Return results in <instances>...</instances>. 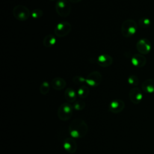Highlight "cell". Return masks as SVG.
I'll use <instances>...</instances> for the list:
<instances>
[{"instance_id":"9","label":"cell","mask_w":154,"mask_h":154,"mask_svg":"<svg viewBox=\"0 0 154 154\" xmlns=\"http://www.w3.org/2000/svg\"><path fill=\"white\" fill-rule=\"evenodd\" d=\"M129 97L133 103H140L143 99V94L141 90L137 87L132 88L129 93Z\"/></svg>"},{"instance_id":"22","label":"cell","mask_w":154,"mask_h":154,"mask_svg":"<svg viewBox=\"0 0 154 154\" xmlns=\"http://www.w3.org/2000/svg\"><path fill=\"white\" fill-rule=\"evenodd\" d=\"M72 81L75 84L81 85H84L83 84L84 82H86V79L79 75H76L74 76L72 79Z\"/></svg>"},{"instance_id":"14","label":"cell","mask_w":154,"mask_h":154,"mask_svg":"<svg viewBox=\"0 0 154 154\" xmlns=\"http://www.w3.org/2000/svg\"><path fill=\"white\" fill-rule=\"evenodd\" d=\"M142 90L146 93H154V79H147L143 81L141 85Z\"/></svg>"},{"instance_id":"6","label":"cell","mask_w":154,"mask_h":154,"mask_svg":"<svg viewBox=\"0 0 154 154\" xmlns=\"http://www.w3.org/2000/svg\"><path fill=\"white\" fill-rule=\"evenodd\" d=\"M72 29L71 25L67 21H63L58 23L55 29L54 33L56 36L59 37H65L69 34Z\"/></svg>"},{"instance_id":"10","label":"cell","mask_w":154,"mask_h":154,"mask_svg":"<svg viewBox=\"0 0 154 154\" xmlns=\"http://www.w3.org/2000/svg\"><path fill=\"white\" fill-rule=\"evenodd\" d=\"M125 106V102L121 99H114L109 105V110L113 113L122 112Z\"/></svg>"},{"instance_id":"11","label":"cell","mask_w":154,"mask_h":154,"mask_svg":"<svg viewBox=\"0 0 154 154\" xmlns=\"http://www.w3.org/2000/svg\"><path fill=\"white\" fill-rule=\"evenodd\" d=\"M64 149L70 153H74L77 149V144L72 138H67L63 142Z\"/></svg>"},{"instance_id":"3","label":"cell","mask_w":154,"mask_h":154,"mask_svg":"<svg viewBox=\"0 0 154 154\" xmlns=\"http://www.w3.org/2000/svg\"><path fill=\"white\" fill-rule=\"evenodd\" d=\"M31 13L29 10L23 5H16L13 9V16L20 21L26 20L29 17Z\"/></svg>"},{"instance_id":"19","label":"cell","mask_w":154,"mask_h":154,"mask_svg":"<svg viewBox=\"0 0 154 154\" xmlns=\"http://www.w3.org/2000/svg\"><path fill=\"white\" fill-rule=\"evenodd\" d=\"M151 20L149 18L146 17H141L138 20V25L141 28H148L151 25Z\"/></svg>"},{"instance_id":"1","label":"cell","mask_w":154,"mask_h":154,"mask_svg":"<svg viewBox=\"0 0 154 154\" xmlns=\"http://www.w3.org/2000/svg\"><path fill=\"white\" fill-rule=\"evenodd\" d=\"M70 135L73 138H82L88 131V126L84 120L81 119H74L69 127Z\"/></svg>"},{"instance_id":"4","label":"cell","mask_w":154,"mask_h":154,"mask_svg":"<svg viewBox=\"0 0 154 154\" xmlns=\"http://www.w3.org/2000/svg\"><path fill=\"white\" fill-rule=\"evenodd\" d=\"M73 106H72L70 103H63L58 109V117L63 121H66L70 119L73 114Z\"/></svg>"},{"instance_id":"18","label":"cell","mask_w":154,"mask_h":154,"mask_svg":"<svg viewBox=\"0 0 154 154\" xmlns=\"http://www.w3.org/2000/svg\"><path fill=\"white\" fill-rule=\"evenodd\" d=\"M78 96L81 98H85L88 96L90 90L87 86L85 85H81L76 91Z\"/></svg>"},{"instance_id":"13","label":"cell","mask_w":154,"mask_h":154,"mask_svg":"<svg viewBox=\"0 0 154 154\" xmlns=\"http://www.w3.org/2000/svg\"><path fill=\"white\" fill-rule=\"evenodd\" d=\"M147 60L146 57L141 54H136L134 55L131 59L132 64L137 67H142L146 64Z\"/></svg>"},{"instance_id":"2","label":"cell","mask_w":154,"mask_h":154,"mask_svg":"<svg viewBox=\"0 0 154 154\" xmlns=\"http://www.w3.org/2000/svg\"><path fill=\"white\" fill-rule=\"evenodd\" d=\"M137 29V23L134 20L127 19L122 23L121 32L124 37H131L135 34Z\"/></svg>"},{"instance_id":"16","label":"cell","mask_w":154,"mask_h":154,"mask_svg":"<svg viewBox=\"0 0 154 154\" xmlns=\"http://www.w3.org/2000/svg\"><path fill=\"white\" fill-rule=\"evenodd\" d=\"M77 92L72 88H67L64 92L66 99L69 102H73L77 98Z\"/></svg>"},{"instance_id":"25","label":"cell","mask_w":154,"mask_h":154,"mask_svg":"<svg viewBox=\"0 0 154 154\" xmlns=\"http://www.w3.org/2000/svg\"><path fill=\"white\" fill-rule=\"evenodd\" d=\"M69 2H73V3H77V2H80L81 0H68Z\"/></svg>"},{"instance_id":"12","label":"cell","mask_w":154,"mask_h":154,"mask_svg":"<svg viewBox=\"0 0 154 154\" xmlns=\"http://www.w3.org/2000/svg\"><path fill=\"white\" fill-rule=\"evenodd\" d=\"M97 63L101 67H106L111 66L113 60L111 56L108 54H103L99 55L97 58Z\"/></svg>"},{"instance_id":"21","label":"cell","mask_w":154,"mask_h":154,"mask_svg":"<svg viewBox=\"0 0 154 154\" xmlns=\"http://www.w3.org/2000/svg\"><path fill=\"white\" fill-rule=\"evenodd\" d=\"M128 82L134 86H136L139 84V79L135 75H131L128 78Z\"/></svg>"},{"instance_id":"8","label":"cell","mask_w":154,"mask_h":154,"mask_svg":"<svg viewBox=\"0 0 154 154\" xmlns=\"http://www.w3.org/2000/svg\"><path fill=\"white\" fill-rule=\"evenodd\" d=\"M86 79V83L91 87L98 86L102 81L101 73L97 71H93L89 73Z\"/></svg>"},{"instance_id":"17","label":"cell","mask_w":154,"mask_h":154,"mask_svg":"<svg viewBox=\"0 0 154 154\" xmlns=\"http://www.w3.org/2000/svg\"><path fill=\"white\" fill-rule=\"evenodd\" d=\"M57 39L52 34H48L46 35L43 40V45L46 48H51L55 45Z\"/></svg>"},{"instance_id":"7","label":"cell","mask_w":154,"mask_h":154,"mask_svg":"<svg viewBox=\"0 0 154 154\" xmlns=\"http://www.w3.org/2000/svg\"><path fill=\"white\" fill-rule=\"evenodd\" d=\"M136 47L140 54L146 55L150 52L152 49V44L147 38H143L137 42Z\"/></svg>"},{"instance_id":"5","label":"cell","mask_w":154,"mask_h":154,"mask_svg":"<svg viewBox=\"0 0 154 154\" xmlns=\"http://www.w3.org/2000/svg\"><path fill=\"white\" fill-rule=\"evenodd\" d=\"M55 10L61 17H67L71 11V5L67 0H57L55 4Z\"/></svg>"},{"instance_id":"23","label":"cell","mask_w":154,"mask_h":154,"mask_svg":"<svg viewBox=\"0 0 154 154\" xmlns=\"http://www.w3.org/2000/svg\"><path fill=\"white\" fill-rule=\"evenodd\" d=\"M31 15L34 19H39L43 15V12L40 8H35L32 11Z\"/></svg>"},{"instance_id":"24","label":"cell","mask_w":154,"mask_h":154,"mask_svg":"<svg viewBox=\"0 0 154 154\" xmlns=\"http://www.w3.org/2000/svg\"><path fill=\"white\" fill-rule=\"evenodd\" d=\"M85 102L81 100L76 101L73 105V108L77 111L82 110L85 108Z\"/></svg>"},{"instance_id":"20","label":"cell","mask_w":154,"mask_h":154,"mask_svg":"<svg viewBox=\"0 0 154 154\" xmlns=\"http://www.w3.org/2000/svg\"><path fill=\"white\" fill-rule=\"evenodd\" d=\"M49 89H50V85L49 82L47 81L43 82L40 86V91L43 95L46 94L49 92Z\"/></svg>"},{"instance_id":"15","label":"cell","mask_w":154,"mask_h":154,"mask_svg":"<svg viewBox=\"0 0 154 154\" xmlns=\"http://www.w3.org/2000/svg\"><path fill=\"white\" fill-rule=\"evenodd\" d=\"M66 85V81L60 77H57L52 79L51 82V86L53 88L57 90H60L63 88Z\"/></svg>"}]
</instances>
